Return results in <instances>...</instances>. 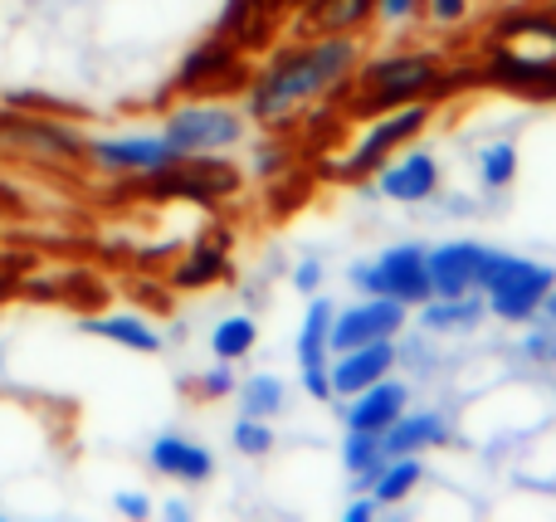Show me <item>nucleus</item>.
<instances>
[{
	"label": "nucleus",
	"instance_id": "obj_20",
	"mask_svg": "<svg viewBox=\"0 0 556 522\" xmlns=\"http://www.w3.org/2000/svg\"><path fill=\"white\" fill-rule=\"evenodd\" d=\"M84 332H93V338H103V342H117V347H127V352H142V357H156V352L166 347L162 332L147 318H137V313H98V318H84Z\"/></svg>",
	"mask_w": 556,
	"mask_h": 522
},
{
	"label": "nucleus",
	"instance_id": "obj_11",
	"mask_svg": "<svg viewBox=\"0 0 556 522\" xmlns=\"http://www.w3.org/2000/svg\"><path fill=\"white\" fill-rule=\"evenodd\" d=\"M454 440H459V420H454L444 406L405 410V416H395L391 425L381 430L386 459H395V455H434V449H450Z\"/></svg>",
	"mask_w": 556,
	"mask_h": 522
},
{
	"label": "nucleus",
	"instance_id": "obj_18",
	"mask_svg": "<svg viewBox=\"0 0 556 522\" xmlns=\"http://www.w3.org/2000/svg\"><path fill=\"white\" fill-rule=\"evenodd\" d=\"M235 64H240V44L215 29V35H205L201 44L181 59V68H176V78H172L166 93H201V88H215Z\"/></svg>",
	"mask_w": 556,
	"mask_h": 522
},
{
	"label": "nucleus",
	"instance_id": "obj_17",
	"mask_svg": "<svg viewBox=\"0 0 556 522\" xmlns=\"http://www.w3.org/2000/svg\"><path fill=\"white\" fill-rule=\"evenodd\" d=\"M415 313V328L430 332L434 342L440 338H469V332L483 328V318H489V303H483V293H459V298H440V293H430V298L420 303Z\"/></svg>",
	"mask_w": 556,
	"mask_h": 522
},
{
	"label": "nucleus",
	"instance_id": "obj_2",
	"mask_svg": "<svg viewBox=\"0 0 556 522\" xmlns=\"http://www.w3.org/2000/svg\"><path fill=\"white\" fill-rule=\"evenodd\" d=\"M556 416L552 396L542 386H522V381H508L503 377L498 386H489L479 400H469V406L459 410V440L464 445L479 449L483 464H493V459H508L513 445L518 440H528L538 425H547Z\"/></svg>",
	"mask_w": 556,
	"mask_h": 522
},
{
	"label": "nucleus",
	"instance_id": "obj_31",
	"mask_svg": "<svg viewBox=\"0 0 556 522\" xmlns=\"http://www.w3.org/2000/svg\"><path fill=\"white\" fill-rule=\"evenodd\" d=\"M235 386H240L235 361H220V357H215V367H205L201 377H195V396L201 400H225V396H235Z\"/></svg>",
	"mask_w": 556,
	"mask_h": 522
},
{
	"label": "nucleus",
	"instance_id": "obj_15",
	"mask_svg": "<svg viewBox=\"0 0 556 522\" xmlns=\"http://www.w3.org/2000/svg\"><path fill=\"white\" fill-rule=\"evenodd\" d=\"M425 250L430 244L420 240H401V244H386L376 254V269H381V293L386 298H401L405 308H420L430 298V269H425Z\"/></svg>",
	"mask_w": 556,
	"mask_h": 522
},
{
	"label": "nucleus",
	"instance_id": "obj_12",
	"mask_svg": "<svg viewBox=\"0 0 556 522\" xmlns=\"http://www.w3.org/2000/svg\"><path fill=\"white\" fill-rule=\"evenodd\" d=\"M415 400V381L410 377H381L376 386H366V391H356V396H342V400H332L337 406V416H342V425L346 430H376L381 435L386 425H391L395 416H405V406Z\"/></svg>",
	"mask_w": 556,
	"mask_h": 522
},
{
	"label": "nucleus",
	"instance_id": "obj_29",
	"mask_svg": "<svg viewBox=\"0 0 556 522\" xmlns=\"http://www.w3.org/2000/svg\"><path fill=\"white\" fill-rule=\"evenodd\" d=\"M371 15H376V0H332L313 25H317V35H356Z\"/></svg>",
	"mask_w": 556,
	"mask_h": 522
},
{
	"label": "nucleus",
	"instance_id": "obj_35",
	"mask_svg": "<svg viewBox=\"0 0 556 522\" xmlns=\"http://www.w3.org/2000/svg\"><path fill=\"white\" fill-rule=\"evenodd\" d=\"M342 518H346V522H376V518H381V498L366 488V494H356L352 504L342 508Z\"/></svg>",
	"mask_w": 556,
	"mask_h": 522
},
{
	"label": "nucleus",
	"instance_id": "obj_4",
	"mask_svg": "<svg viewBox=\"0 0 556 522\" xmlns=\"http://www.w3.org/2000/svg\"><path fill=\"white\" fill-rule=\"evenodd\" d=\"M473 289H479L483 303H489V318L508 322V328H522V322L542 318V298L556 289V269L542 259H522V254L483 244Z\"/></svg>",
	"mask_w": 556,
	"mask_h": 522
},
{
	"label": "nucleus",
	"instance_id": "obj_37",
	"mask_svg": "<svg viewBox=\"0 0 556 522\" xmlns=\"http://www.w3.org/2000/svg\"><path fill=\"white\" fill-rule=\"evenodd\" d=\"M288 162V152H269V147H264L260 152V176H274V166H283Z\"/></svg>",
	"mask_w": 556,
	"mask_h": 522
},
{
	"label": "nucleus",
	"instance_id": "obj_5",
	"mask_svg": "<svg viewBox=\"0 0 556 522\" xmlns=\"http://www.w3.org/2000/svg\"><path fill=\"white\" fill-rule=\"evenodd\" d=\"M430 117H434L430 98L405 103V107H391V113H376L371 123L356 132V142L346 147L342 162L332 166V176H342V181H366V176H376L405 142H415V137L430 127Z\"/></svg>",
	"mask_w": 556,
	"mask_h": 522
},
{
	"label": "nucleus",
	"instance_id": "obj_6",
	"mask_svg": "<svg viewBox=\"0 0 556 522\" xmlns=\"http://www.w3.org/2000/svg\"><path fill=\"white\" fill-rule=\"evenodd\" d=\"M250 117L230 103H181L166 113L162 137L176 156H225L244 142Z\"/></svg>",
	"mask_w": 556,
	"mask_h": 522
},
{
	"label": "nucleus",
	"instance_id": "obj_40",
	"mask_svg": "<svg viewBox=\"0 0 556 522\" xmlns=\"http://www.w3.org/2000/svg\"><path fill=\"white\" fill-rule=\"evenodd\" d=\"M542 318H547V322H556V289L547 293V298H542Z\"/></svg>",
	"mask_w": 556,
	"mask_h": 522
},
{
	"label": "nucleus",
	"instance_id": "obj_27",
	"mask_svg": "<svg viewBox=\"0 0 556 522\" xmlns=\"http://www.w3.org/2000/svg\"><path fill=\"white\" fill-rule=\"evenodd\" d=\"M254 347H260V322H254V313H230V318H220L211 328V357L244 361Z\"/></svg>",
	"mask_w": 556,
	"mask_h": 522
},
{
	"label": "nucleus",
	"instance_id": "obj_42",
	"mask_svg": "<svg viewBox=\"0 0 556 522\" xmlns=\"http://www.w3.org/2000/svg\"><path fill=\"white\" fill-rule=\"evenodd\" d=\"M552 406H556V386H552Z\"/></svg>",
	"mask_w": 556,
	"mask_h": 522
},
{
	"label": "nucleus",
	"instance_id": "obj_7",
	"mask_svg": "<svg viewBox=\"0 0 556 522\" xmlns=\"http://www.w3.org/2000/svg\"><path fill=\"white\" fill-rule=\"evenodd\" d=\"M84 162L93 166V171H103V176H142V181H152V176H162L166 166H176L181 156L172 152V142H166L162 127H156V132L88 137Z\"/></svg>",
	"mask_w": 556,
	"mask_h": 522
},
{
	"label": "nucleus",
	"instance_id": "obj_33",
	"mask_svg": "<svg viewBox=\"0 0 556 522\" xmlns=\"http://www.w3.org/2000/svg\"><path fill=\"white\" fill-rule=\"evenodd\" d=\"M420 5L425 0H376V20H381L386 29H401V25H410V20L420 15Z\"/></svg>",
	"mask_w": 556,
	"mask_h": 522
},
{
	"label": "nucleus",
	"instance_id": "obj_34",
	"mask_svg": "<svg viewBox=\"0 0 556 522\" xmlns=\"http://www.w3.org/2000/svg\"><path fill=\"white\" fill-rule=\"evenodd\" d=\"M425 15H430L440 29H450L469 15V0H425Z\"/></svg>",
	"mask_w": 556,
	"mask_h": 522
},
{
	"label": "nucleus",
	"instance_id": "obj_19",
	"mask_svg": "<svg viewBox=\"0 0 556 522\" xmlns=\"http://www.w3.org/2000/svg\"><path fill=\"white\" fill-rule=\"evenodd\" d=\"M483 244L479 240H444L425 250V269H430V289L440 298H459L473 293V273H479Z\"/></svg>",
	"mask_w": 556,
	"mask_h": 522
},
{
	"label": "nucleus",
	"instance_id": "obj_28",
	"mask_svg": "<svg viewBox=\"0 0 556 522\" xmlns=\"http://www.w3.org/2000/svg\"><path fill=\"white\" fill-rule=\"evenodd\" d=\"M518 361L532 367V371H556V322H547V318L522 322Z\"/></svg>",
	"mask_w": 556,
	"mask_h": 522
},
{
	"label": "nucleus",
	"instance_id": "obj_30",
	"mask_svg": "<svg viewBox=\"0 0 556 522\" xmlns=\"http://www.w3.org/2000/svg\"><path fill=\"white\" fill-rule=\"evenodd\" d=\"M230 445H235V455H244V459H264V455H274V445H278L274 420L240 416V420H235V430H230Z\"/></svg>",
	"mask_w": 556,
	"mask_h": 522
},
{
	"label": "nucleus",
	"instance_id": "obj_23",
	"mask_svg": "<svg viewBox=\"0 0 556 522\" xmlns=\"http://www.w3.org/2000/svg\"><path fill=\"white\" fill-rule=\"evenodd\" d=\"M225 273H230V250H225V240H211V234H205V240H195L191 254L176 264L172 283L176 289H205V283L225 279Z\"/></svg>",
	"mask_w": 556,
	"mask_h": 522
},
{
	"label": "nucleus",
	"instance_id": "obj_32",
	"mask_svg": "<svg viewBox=\"0 0 556 522\" xmlns=\"http://www.w3.org/2000/svg\"><path fill=\"white\" fill-rule=\"evenodd\" d=\"M323 279H327V264H323V254H303V259L293 264V289L303 293V298H313V293H323Z\"/></svg>",
	"mask_w": 556,
	"mask_h": 522
},
{
	"label": "nucleus",
	"instance_id": "obj_22",
	"mask_svg": "<svg viewBox=\"0 0 556 522\" xmlns=\"http://www.w3.org/2000/svg\"><path fill=\"white\" fill-rule=\"evenodd\" d=\"M332 313H337V303L327 298V293H313V298H307L303 328H298V342H293L298 367H323V361L332 357V347H327V332H332Z\"/></svg>",
	"mask_w": 556,
	"mask_h": 522
},
{
	"label": "nucleus",
	"instance_id": "obj_24",
	"mask_svg": "<svg viewBox=\"0 0 556 522\" xmlns=\"http://www.w3.org/2000/svg\"><path fill=\"white\" fill-rule=\"evenodd\" d=\"M381 464H386L381 435H376V430H346V435H342V469L352 474V488H356V494H366V488L376 484Z\"/></svg>",
	"mask_w": 556,
	"mask_h": 522
},
{
	"label": "nucleus",
	"instance_id": "obj_36",
	"mask_svg": "<svg viewBox=\"0 0 556 522\" xmlns=\"http://www.w3.org/2000/svg\"><path fill=\"white\" fill-rule=\"evenodd\" d=\"M113 508L123 518H152V498H142V494H117Z\"/></svg>",
	"mask_w": 556,
	"mask_h": 522
},
{
	"label": "nucleus",
	"instance_id": "obj_14",
	"mask_svg": "<svg viewBox=\"0 0 556 522\" xmlns=\"http://www.w3.org/2000/svg\"><path fill=\"white\" fill-rule=\"evenodd\" d=\"M401 367L395 357V338H381V342H362V347H346V352H332L327 357V377H332V396H356V391L376 386L381 377Z\"/></svg>",
	"mask_w": 556,
	"mask_h": 522
},
{
	"label": "nucleus",
	"instance_id": "obj_21",
	"mask_svg": "<svg viewBox=\"0 0 556 522\" xmlns=\"http://www.w3.org/2000/svg\"><path fill=\"white\" fill-rule=\"evenodd\" d=\"M425 484H430L425 455H395V459H386V464H381V474H376L371 494L381 498V508H405Z\"/></svg>",
	"mask_w": 556,
	"mask_h": 522
},
{
	"label": "nucleus",
	"instance_id": "obj_9",
	"mask_svg": "<svg viewBox=\"0 0 556 522\" xmlns=\"http://www.w3.org/2000/svg\"><path fill=\"white\" fill-rule=\"evenodd\" d=\"M410 328V308L401 298H356L346 308L332 313V332H327V347L346 352L362 347V342H381V338H401Z\"/></svg>",
	"mask_w": 556,
	"mask_h": 522
},
{
	"label": "nucleus",
	"instance_id": "obj_38",
	"mask_svg": "<svg viewBox=\"0 0 556 522\" xmlns=\"http://www.w3.org/2000/svg\"><path fill=\"white\" fill-rule=\"evenodd\" d=\"M162 513H166V518H172V522H186V518H191V508H186V504H181V498H172V504H166V508H162Z\"/></svg>",
	"mask_w": 556,
	"mask_h": 522
},
{
	"label": "nucleus",
	"instance_id": "obj_41",
	"mask_svg": "<svg viewBox=\"0 0 556 522\" xmlns=\"http://www.w3.org/2000/svg\"><path fill=\"white\" fill-rule=\"evenodd\" d=\"M278 5H283V0H264V10H278Z\"/></svg>",
	"mask_w": 556,
	"mask_h": 522
},
{
	"label": "nucleus",
	"instance_id": "obj_39",
	"mask_svg": "<svg viewBox=\"0 0 556 522\" xmlns=\"http://www.w3.org/2000/svg\"><path fill=\"white\" fill-rule=\"evenodd\" d=\"M327 5H332V0H303V10H307V20H317V15H323V10Z\"/></svg>",
	"mask_w": 556,
	"mask_h": 522
},
{
	"label": "nucleus",
	"instance_id": "obj_10",
	"mask_svg": "<svg viewBox=\"0 0 556 522\" xmlns=\"http://www.w3.org/2000/svg\"><path fill=\"white\" fill-rule=\"evenodd\" d=\"M483 78L518 98H556V54H542V49L503 39V44H493Z\"/></svg>",
	"mask_w": 556,
	"mask_h": 522
},
{
	"label": "nucleus",
	"instance_id": "obj_16",
	"mask_svg": "<svg viewBox=\"0 0 556 522\" xmlns=\"http://www.w3.org/2000/svg\"><path fill=\"white\" fill-rule=\"evenodd\" d=\"M147 464H152V474L176 479V484H211L215 479V455L201 440L176 435V430H166L147 445Z\"/></svg>",
	"mask_w": 556,
	"mask_h": 522
},
{
	"label": "nucleus",
	"instance_id": "obj_8",
	"mask_svg": "<svg viewBox=\"0 0 556 522\" xmlns=\"http://www.w3.org/2000/svg\"><path fill=\"white\" fill-rule=\"evenodd\" d=\"M0 142H15L20 152L39 156V162H84L88 137L78 127L59 123V117H39L29 107H10L0 113Z\"/></svg>",
	"mask_w": 556,
	"mask_h": 522
},
{
	"label": "nucleus",
	"instance_id": "obj_25",
	"mask_svg": "<svg viewBox=\"0 0 556 522\" xmlns=\"http://www.w3.org/2000/svg\"><path fill=\"white\" fill-rule=\"evenodd\" d=\"M518 171H522V156L508 137H503V142H489L479 156H473V176H479L483 195H503L513 181H518Z\"/></svg>",
	"mask_w": 556,
	"mask_h": 522
},
{
	"label": "nucleus",
	"instance_id": "obj_13",
	"mask_svg": "<svg viewBox=\"0 0 556 522\" xmlns=\"http://www.w3.org/2000/svg\"><path fill=\"white\" fill-rule=\"evenodd\" d=\"M376 195H386V201L395 205H425L440 195V162H434V152H425V147H415V152H395L391 162L376 171Z\"/></svg>",
	"mask_w": 556,
	"mask_h": 522
},
{
	"label": "nucleus",
	"instance_id": "obj_3",
	"mask_svg": "<svg viewBox=\"0 0 556 522\" xmlns=\"http://www.w3.org/2000/svg\"><path fill=\"white\" fill-rule=\"evenodd\" d=\"M444 64L434 49H391V54H376L356 64V113L376 117L391 113V107L420 103V98H440L444 93Z\"/></svg>",
	"mask_w": 556,
	"mask_h": 522
},
{
	"label": "nucleus",
	"instance_id": "obj_43",
	"mask_svg": "<svg viewBox=\"0 0 556 522\" xmlns=\"http://www.w3.org/2000/svg\"><path fill=\"white\" fill-rule=\"evenodd\" d=\"M0 357H5V342H0Z\"/></svg>",
	"mask_w": 556,
	"mask_h": 522
},
{
	"label": "nucleus",
	"instance_id": "obj_26",
	"mask_svg": "<svg viewBox=\"0 0 556 522\" xmlns=\"http://www.w3.org/2000/svg\"><path fill=\"white\" fill-rule=\"evenodd\" d=\"M235 400H240V416L274 420L288 410V386H283V377H274V371H254L250 381L235 386Z\"/></svg>",
	"mask_w": 556,
	"mask_h": 522
},
{
	"label": "nucleus",
	"instance_id": "obj_1",
	"mask_svg": "<svg viewBox=\"0 0 556 522\" xmlns=\"http://www.w3.org/2000/svg\"><path fill=\"white\" fill-rule=\"evenodd\" d=\"M362 64V44L356 35H317L307 44L278 49L269 64L254 74L250 98H244V117L260 127H283L303 117L313 103L342 93L356 78Z\"/></svg>",
	"mask_w": 556,
	"mask_h": 522
}]
</instances>
